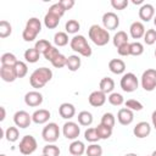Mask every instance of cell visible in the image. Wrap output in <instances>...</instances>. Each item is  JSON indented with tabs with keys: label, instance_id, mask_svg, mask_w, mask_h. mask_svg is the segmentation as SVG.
I'll list each match as a JSON object with an SVG mask.
<instances>
[{
	"label": "cell",
	"instance_id": "6da1fadb",
	"mask_svg": "<svg viewBox=\"0 0 156 156\" xmlns=\"http://www.w3.org/2000/svg\"><path fill=\"white\" fill-rule=\"evenodd\" d=\"M51 78H52V71L48 67H40L33 71V73L29 77V83L34 89H40L48 82H50Z\"/></svg>",
	"mask_w": 156,
	"mask_h": 156
},
{
	"label": "cell",
	"instance_id": "7a4b0ae2",
	"mask_svg": "<svg viewBox=\"0 0 156 156\" xmlns=\"http://www.w3.org/2000/svg\"><path fill=\"white\" fill-rule=\"evenodd\" d=\"M89 38L90 40L98 45V46H104L110 41V33L108 30H106L104 27L99 26V24H93L89 28Z\"/></svg>",
	"mask_w": 156,
	"mask_h": 156
},
{
	"label": "cell",
	"instance_id": "3957f363",
	"mask_svg": "<svg viewBox=\"0 0 156 156\" xmlns=\"http://www.w3.org/2000/svg\"><path fill=\"white\" fill-rule=\"evenodd\" d=\"M41 30V22L39 21V18L37 17H30L27 23L26 27L22 32V38L24 41H33L37 35L40 33Z\"/></svg>",
	"mask_w": 156,
	"mask_h": 156
},
{
	"label": "cell",
	"instance_id": "277c9868",
	"mask_svg": "<svg viewBox=\"0 0 156 156\" xmlns=\"http://www.w3.org/2000/svg\"><path fill=\"white\" fill-rule=\"evenodd\" d=\"M69 46H71V49L73 51L80 54L84 57H90L91 54H93L91 48L88 44V41H87L84 35H74L69 41Z\"/></svg>",
	"mask_w": 156,
	"mask_h": 156
},
{
	"label": "cell",
	"instance_id": "5b68a950",
	"mask_svg": "<svg viewBox=\"0 0 156 156\" xmlns=\"http://www.w3.org/2000/svg\"><path fill=\"white\" fill-rule=\"evenodd\" d=\"M119 85L122 88L123 91L126 93H133L138 89V85H139V80L136 78V76L132 72H128V73H124L121 78V82H119Z\"/></svg>",
	"mask_w": 156,
	"mask_h": 156
},
{
	"label": "cell",
	"instance_id": "8992f818",
	"mask_svg": "<svg viewBox=\"0 0 156 156\" xmlns=\"http://www.w3.org/2000/svg\"><path fill=\"white\" fill-rule=\"evenodd\" d=\"M141 88L146 91H152L156 88V69L155 68H147L143 72L140 78Z\"/></svg>",
	"mask_w": 156,
	"mask_h": 156
},
{
	"label": "cell",
	"instance_id": "52a82bcc",
	"mask_svg": "<svg viewBox=\"0 0 156 156\" xmlns=\"http://www.w3.org/2000/svg\"><path fill=\"white\" fill-rule=\"evenodd\" d=\"M41 136L43 139L49 143V144H54L58 136H60V128L56 123L51 122L49 124H46L44 128H43V132H41Z\"/></svg>",
	"mask_w": 156,
	"mask_h": 156
},
{
	"label": "cell",
	"instance_id": "ba28073f",
	"mask_svg": "<svg viewBox=\"0 0 156 156\" xmlns=\"http://www.w3.org/2000/svg\"><path fill=\"white\" fill-rule=\"evenodd\" d=\"M37 146L38 144L33 135H24L20 141L18 149L22 155H32L37 150Z\"/></svg>",
	"mask_w": 156,
	"mask_h": 156
},
{
	"label": "cell",
	"instance_id": "9c48e42d",
	"mask_svg": "<svg viewBox=\"0 0 156 156\" xmlns=\"http://www.w3.org/2000/svg\"><path fill=\"white\" fill-rule=\"evenodd\" d=\"M102 24L106 30H115L119 26V17L112 11L105 12L102 15Z\"/></svg>",
	"mask_w": 156,
	"mask_h": 156
},
{
	"label": "cell",
	"instance_id": "30bf717a",
	"mask_svg": "<svg viewBox=\"0 0 156 156\" xmlns=\"http://www.w3.org/2000/svg\"><path fill=\"white\" fill-rule=\"evenodd\" d=\"M62 133L65 135V138L69 139V140H76L78 136H79V133H80V128L79 126L76 123V122H72V121H68L63 124L62 127Z\"/></svg>",
	"mask_w": 156,
	"mask_h": 156
},
{
	"label": "cell",
	"instance_id": "8fae6325",
	"mask_svg": "<svg viewBox=\"0 0 156 156\" xmlns=\"http://www.w3.org/2000/svg\"><path fill=\"white\" fill-rule=\"evenodd\" d=\"M13 122H15L16 127L27 128V127H29V124H30L33 121H32V116H30L27 111L20 110V111H17V112L13 115Z\"/></svg>",
	"mask_w": 156,
	"mask_h": 156
},
{
	"label": "cell",
	"instance_id": "7c38bea8",
	"mask_svg": "<svg viewBox=\"0 0 156 156\" xmlns=\"http://www.w3.org/2000/svg\"><path fill=\"white\" fill-rule=\"evenodd\" d=\"M0 77L4 82H7V83H12L18 78L15 66H1L0 67Z\"/></svg>",
	"mask_w": 156,
	"mask_h": 156
},
{
	"label": "cell",
	"instance_id": "4fadbf2b",
	"mask_svg": "<svg viewBox=\"0 0 156 156\" xmlns=\"http://www.w3.org/2000/svg\"><path fill=\"white\" fill-rule=\"evenodd\" d=\"M24 102H26L27 106L37 107V106H39V105L43 104V95L39 91H37V90L28 91L24 95Z\"/></svg>",
	"mask_w": 156,
	"mask_h": 156
},
{
	"label": "cell",
	"instance_id": "5bb4252c",
	"mask_svg": "<svg viewBox=\"0 0 156 156\" xmlns=\"http://www.w3.org/2000/svg\"><path fill=\"white\" fill-rule=\"evenodd\" d=\"M151 133V126L147 123V122H139L136 123V126L133 128V134L139 138V139H143V138H146L149 136Z\"/></svg>",
	"mask_w": 156,
	"mask_h": 156
},
{
	"label": "cell",
	"instance_id": "9a60e30c",
	"mask_svg": "<svg viewBox=\"0 0 156 156\" xmlns=\"http://www.w3.org/2000/svg\"><path fill=\"white\" fill-rule=\"evenodd\" d=\"M134 119V113L132 110L127 108V107H123L118 111L117 113V121L122 124V126H129Z\"/></svg>",
	"mask_w": 156,
	"mask_h": 156
},
{
	"label": "cell",
	"instance_id": "2e32d148",
	"mask_svg": "<svg viewBox=\"0 0 156 156\" xmlns=\"http://www.w3.org/2000/svg\"><path fill=\"white\" fill-rule=\"evenodd\" d=\"M88 101H89V104H90L91 106H94V107H100V106H102V105L106 102V94L102 93L101 90H95V91H93V93L89 95Z\"/></svg>",
	"mask_w": 156,
	"mask_h": 156
},
{
	"label": "cell",
	"instance_id": "e0dca14e",
	"mask_svg": "<svg viewBox=\"0 0 156 156\" xmlns=\"http://www.w3.org/2000/svg\"><path fill=\"white\" fill-rule=\"evenodd\" d=\"M155 17V9L151 4H143L139 9V18L144 22H149Z\"/></svg>",
	"mask_w": 156,
	"mask_h": 156
},
{
	"label": "cell",
	"instance_id": "ac0fdd59",
	"mask_svg": "<svg viewBox=\"0 0 156 156\" xmlns=\"http://www.w3.org/2000/svg\"><path fill=\"white\" fill-rule=\"evenodd\" d=\"M50 116H51V113H50L49 110L39 108V110H37V111L33 112V115H32V121H33L34 123H37V124H44V123H46V122L49 121Z\"/></svg>",
	"mask_w": 156,
	"mask_h": 156
},
{
	"label": "cell",
	"instance_id": "d6986e66",
	"mask_svg": "<svg viewBox=\"0 0 156 156\" xmlns=\"http://www.w3.org/2000/svg\"><path fill=\"white\" fill-rule=\"evenodd\" d=\"M145 27L141 22L139 21H135L130 24L129 27V33H130V37L133 39H140V38H144V34H145Z\"/></svg>",
	"mask_w": 156,
	"mask_h": 156
},
{
	"label": "cell",
	"instance_id": "ffe728a7",
	"mask_svg": "<svg viewBox=\"0 0 156 156\" xmlns=\"http://www.w3.org/2000/svg\"><path fill=\"white\" fill-rule=\"evenodd\" d=\"M58 113L62 118L71 119L76 115V107H74V105H72L69 102H63L58 107Z\"/></svg>",
	"mask_w": 156,
	"mask_h": 156
},
{
	"label": "cell",
	"instance_id": "44dd1931",
	"mask_svg": "<svg viewBox=\"0 0 156 156\" xmlns=\"http://www.w3.org/2000/svg\"><path fill=\"white\" fill-rule=\"evenodd\" d=\"M108 69L115 74H122L126 71V63L121 58H112L108 62Z\"/></svg>",
	"mask_w": 156,
	"mask_h": 156
},
{
	"label": "cell",
	"instance_id": "7402d4cb",
	"mask_svg": "<svg viewBox=\"0 0 156 156\" xmlns=\"http://www.w3.org/2000/svg\"><path fill=\"white\" fill-rule=\"evenodd\" d=\"M85 150H87V147H85L84 143L80 141V140H73L69 144V147H68L69 154L73 155V156H82L85 152Z\"/></svg>",
	"mask_w": 156,
	"mask_h": 156
},
{
	"label": "cell",
	"instance_id": "603a6c76",
	"mask_svg": "<svg viewBox=\"0 0 156 156\" xmlns=\"http://www.w3.org/2000/svg\"><path fill=\"white\" fill-rule=\"evenodd\" d=\"M99 87H100V90L105 94H110L112 93V90L115 89V82L112 78L110 77H104L100 83H99Z\"/></svg>",
	"mask_w": 156,
	"mask_h": 156
},
{
	"label": "cell",
	"instance_id": "cb8c5ba5",
	"mask_svg": "<svg viewBox=\"0 0 156 156\" xmlns=\"http://www.w3.org/2000/svg\"><path fill=\"white\" fill-rule=\"evenodd\" d=\"M82 65V61H80V57L78 55H71L67 57V63H66V67L71 71V72H76L79 69Z\"/></svg>",
	"mask_w": 156,
	"mask_h": 156
},
{
	"label": "cell",
	"instance_id": "d4e9b609",
	"mask_svg": "<svg viewBox=\"0 0 156 156\" xmlns=\"http://www.w3.org/2000/svg\"><path fill=\"white\" fill-rule=\"evenodd\" d=\"M58 23H60V17H57L50 12H46V15L44 16V24L46 28L54 29L58 26Z\"/></svg>",
	"mask_w": 156,
	"mask_h": 156
},
{
	"label": "cell",
	"instance_id": "484cf974",
	"mask_svg": "<svg viewBox=\"0 0 156 156\" xmlns=\"http://www.w3.org/2000/svg\"><path fill=\"white\" fill-rule=\"evenodd\" d=\"M112 43H113V45L118 49V48L122 46L123 44H127V43H128V34H127L124 30H119V32H117V33L113 35Z\"/></svg>",
	"mask_w": 156,
	"mask_h": 156
},
{
	"label": "cell",
	"instance_id": "4316f807",
	"mask_svg": "<svg viewBox=\"0 0 156 156\" xmlns=\"http://www.w3.org/2000/svg\"><path fill=\"white\" fill-rule=\"evenodd\" d=\"M40 52L35 49V48H29L24 51V60L29 63H35L39 60Z\"/></svg>",
	"mask_w": 156,
	"mask_h": 156
},
{
	"label": "cell",
	"instance_id": "83f0119b",
	"mask_svg": "<svg viewBox=\"0 0 156 156\" xmlns=\"http://www.w3.org/2000/svg\"><path fill=\"white\" fill-rule=\"evenodd\" d=\"M78 123L80 126H84V127H88L93 123V115L89 112V111H80L78 113Z\"/></svg>",
	"mask_w": 156,
	"mask_h": 156
},
{
	"label": "cell",
	"instance_id": "f1b7e54d",
	"mask_svg": "<svg viewBox=\"0 0 156 156\" xmlns=\"http://www.w3.org/2000/svg\"><path fill=\"white\" fill-rule=\"evenodd\" d=\"M0 61H1V66H16V63L18 62L17 57L12 52L2 54L0 57Z\"/></svg>",
	"mask_w": 156,
	"mask_h": 156
},
{
	"label": "cell",
	"instance_id": "f546056e",
	"mask_svg": "<svg viewBox=\"0 0 156 156\" xmlns=\"http://www.w3.org/2000/svg\"><path fill=\"white\" fill-rule=\"evenodd\" d=\"M5 138H6V140L10 141V143L17 141L18 138H20L18 128H17V127H9V128L5 130Z\"/></svg>",
	"mask_w": 156,
	"mask_h": 156
},
{
	"label": "cell",
	"instance_id": "4dcf8cb0",
	"mask_svg": "<svg viewBox=\"0 0 156 156\" xmlns=\"http://www.w3.org/2000/svg\"><path fill=\"white\" fill-rule=\"evenodd\" d=\"M54 43L56 46H65L68 44V35L66 32H57L54 35Z\"/></svg>",
	"mask_w": 156,
	"mask_h": 156
},
{
	"label": "cell",
	"instance_id": "1f68e13d",
	"mask_svg": "<svg viewBox=\"0 0 156 156\" xmlns=\"http://www.w3.org/2000/svg\"><path fill=\"white\" fill-rule=\"evenodd\" d=\"M95 128H96V132H98V135L100 139H108L112 135V128H110V127H106L100 123Z\"/></svg>",
	"mask_w": 156,
	"mask_h": 156
},
{
	"label": "cell",
	"instance_id": "d6a6232c",
	"mask_svg": "<svg viewBox=\"0 0 156 156\" xmlns=\"http://www.w3.org/2000/svg\"><path fill=\"white\" fill-rule=\"evenodd\" d=\"M65 29H66V33L68 34H76L80 29V24L76 20H68L65 24Z\"/></svg>",
	"mask_w": 156,
	"mask_h": 156
},
{
	"label": "cell",
	"instance_id": "836d02e7",
	"mask_svg": "<svg viewBox=\"0 0 156 156\" xmlns=\"http://www.w3.org/2000/svg\"><path fill=\"white\" fill-rule=\"evenodd\" d=\"M85 154H87V156H101L102 155V147L99 144L93 143V144L88 145Z\"/></svg>",
	"mask_w": 156,
	"mask_h": 156
},
{
	"label": "cell",
	"instance_id": "e575fe53",
	"mask_svg": "<svg viewBox=\"0 0 156 156\" xmlns=\"http://www.w3.org/2000/svg\"><path fill=\"white\" fill-rule=\"evenodd\" d=\"M43 155L46 156H60V149L55 144H48L43 147Z\"/></svg>",
	"mask_w": 156,
	"mask_h": 156
},
{
	"label": "cell",
	"instance_id": "d590c367",
	"mask_svg": "<svg viewBox=\"0 0 156 156\" xmlns=\"http://www.w3.org/2000/svg\"><path fill=\"white\" fill-rule=\"evenodd\" d=\"M11 32H12V27H11L10 22L2 20L0 22V38H2V39L7 38L11 34Z\"/></svg>",
	"mask_w": 156,
	"mask_h": 156
},
{
	"label": "cell",
	"instance_id": "8d00e7d4",
	"mask_svg": "<svg viewBox=\"0 0 156 156\" xmlns=\"http://www.w3.org/2000/svg\"><path fill=\"white\" fill-rule=\"evenodd\" d=\"M100 123L104 124V126H106V127L113 128V127H115V123H116V117H115L111 112H106V113L102 115Z\"/></svg>",
	"mask_w": 156,
	"mask_h": 156
},
{
	"label": "cell",
	"instance_id": "74e56055",
	"mask_svg": "<svg viewBox=\"0 0 156 156\" xmlns=\"http://www.w3.org/2000/svg\"><path fill=\"white\" fill-rule=\"evenodd\" d=\"M60 55V51H58V49L56 48V46H50L44 54H43V56H44V58L45 60H48V61H50V62H52L57 56Z\"/></svg>",
	"mask_w": 156,
	"mask_h": 156
},
{
	"label": "cell",
	"instance_id": "f35d334b",
	"mask_svg": "<svg viewBox=\"0 0 156 156\" xmlns=\"http://www.w3.org/2000/svg\"><path fill=\"white\" fill-rule=\"evenodd\" d=\"M84 138H85V140H88L91 144L96 143L98 140H100V138L98 135V132H96V128H88L84 132Z\"/></svg>",
	"mask_w": 156,
	"mask_h": 156
},
{
	"label": "cell",
	"instance_id": "ab89813d",
	"mask_svg": "<svg viewBox=\"0 0 156 156\" xmlns=\"http://www.w3.org/2000/svg\"><path fill=\"white\" fill-rule=\"evenodd\" d=\"M107 99L112 106H121L122 104H124V99L119 93H111Z\"/></svg>",
	"mask_w": 156,
	"mask_h": 156
},
{
	"label": "cell",
	"instance_id": "60d3db41",
	"mask_svg": "<svg viewBox=\"0 0 156 156\" xmlns=\"http://www.w3.org/2000/svg\"><path fill=\"white\" fill-rule=\"evenodd\" d=\"M144 52V45L139 41L130 43V55L132 56H140Z\"/></svg>",
	"mask_w": 156,
	"mask_h": 156
},
{
	"label": "cell",
	"instance_id": "b9f144b4",
	"mask_svg": "<svg viewBox=\"0 0 156 156\" xmlns=\"http://www.w3.org/2000/svg\"><path fill=\"white\" fill-rule=\"evenodd\" d=\"M15 68H16V72H17V77L18 78H23L28 73V67H27L26 62H23V61H18L16 63Z\"/></svg>",
	"mask_w": 156,
	"mask_h": 156
},
{
	"label": "cell",
	"instance_id": "7bdbcfd3",
	"mask_svg": "<svg viewBox=\"0 0 156 156\" xmlns=\"http://www.w3.org/2000/svg\"><path fill=\"white\" fill-rule=\"evenodd\" d=\"M124 105H126L127 108H129V110H132V111H141V110H143V104H141L140 101L135 100V99H129V100H127V101L124 102Z\"/></svg>",
	"mask_w": 156,
	"mask_h": 156
},
{
	"label": "cell",
	"instance_id": "ee69618b",
	"mask_svg": "<svg viewBox=\"0 0 156 156\" xmlns=\"http://www.w3.org/2000/svg\"><path fill=\"white\" fill-rule=\"evenodd\" d=\"M144 43L146 45H152L156 43V30L155 29H147L144 34Z\"/></svg>",
	"mask_w": 156,
	"mask_h": 156
},
{
	"label": "cell",
	"instance_id": "f6af8a7d",
	"mask_svg": "<svg viewBox=\"0 0 156 156\" xmlns=\"http://www.w3.org/2000/svg\"><path fill=\"white\" fill-rule=\"evenodd\" d=\"M50 46H51V43H50L49 40H46V39H39V40L35 43V45H34V48H35L40 54H44Z\"/></svg>",
	"mask_w": 156,
	"mask_h": 156
},
{
	"label": "cell",
	"instance_id": "bcb514c9",
	"mask_svg": "<svg viewBox=\"0 0 156 156\" xmlns=\"http://www.w3.org/2000/svg\"><path fill=\"white\" fill-rule=\"evenodd\" d=\"M48 12H50V13H52V15H55V16H57V17H62L63 15H65V10H63V7L58 4V2H56V4H54V5H51L50 7H49V10H48Z\"/></svg>",
	"mask_w": 156,
	"mask_h": 156
},
{
	"label": "cell",
	"instance_id": "7dc6e473",
	"mask_svg": "<svg viewBox=\"0 0 156 156\" xmlns=\"http://www.w3.org/2000/svg\"><path fill=\"white\" fill-rule=\"evenodd\" d=\"M66 63H67V57H66L65 55H62V54H60V55L51 62V65H52L55 68H62V67L66 66Z\"/></svg>",
	"mask_w": 156,
	"mask_h": 156
},
{
	"label": "cell",
	"instance_id": "c3c4849f",
	"mask_svg": "<svg viewBox=\"0 0 156 156\" xmlns=\"http://www.w3.org/2000/svg\"><path fill=\"white\" fill-rule=\"evenodd\" d=\"M128 0H111V6L115 10H124L128 6Z\"/></svg>",
	"mask_w": 156,
	"mask_h": 156
},
{
	"label": "cell",
	"instance_id": "681fc988",
	"mask_svg": "<svg viewBox=\"0 0 156 156\" xmlns=\"http://www.w3.org/2000/svg\"><path fill=\"white\" fill-rule=\"evenodd\" d=\"M117 52L121 56H129L130 55V43H127V44H123L122 46H119L117 49Z\"/></svg>",
	"mask_w": 156,
	"mask_h": 156
},
{
	"label": "cell",
	"instance_id": "f907efd6",
	"mask_svg": "<svg viewBox=\"0 0 156 156\" xmlns=\"http://www.w3.org/2000/svg\"><path fill=\"white\" fill-rule=\"evenodd\" d=\"M58 4L63 7L65 11H67V10H71L74 6V0H60Z\"/></svg>",
	"mask_w": 156,
	"mask_h": 156
},
{
	"label": "cell",
	"instance_id": "816d5d0a",
	"mask_svg": "<svg viewBox=\"0 0 156 156\" xmlns=\"http://www.w3.org/2000/svg\"><path fill=\"white\" fill-rule=\"evenodd\" d=\"M151 122H152V127L156 129V110L152 112V115H151Z\"/></svg>",
	"mask_w": 156,
	"mask_h": 156
},
{
	"label": "cell",
	"instance_id": "f5cc1de1",
	"mask_svg": "<svg viewBox=\"0 0 156 156\" xmlns=\"http://www.w3.org/2000/svg\"><path fill=\"white\" fill-rule=\"evenodd\" d=\"M0 110H1V117H0V121H4L5 119V116H6V112H5V107H0Z\"/></svg>",
	"mask_w": 156,
	"mask_h": 156
},
{
	"label": "cell",
	"instance_id": "db71d44e",
	"mask_svg": "<svg viewBox=\"0 0 156 156\" xmlns=\"http://www.w3.org/2000/svg\"><path fill=\"white\" fill-rule=\"evenodd\" d=\"M132 2H133L134 5H139V4H144V2H143V0H132Z\"/></svg>",
	"mask_w": 156,
	"mask_h": 156
},
{
	"label": "cell",
	"instance_id": "11a10c76",
	"mask_svg": "<svg viewBox=\"0 0 156 156\" xmlns=\"http://www.w3.org/2000/svg\"><path fill=\"white\" fill-rule=\"evenodd\" d=\"M124 156H138L136 154H133V152H130V154H126Z\"/></svg>",
	"mask_w": 156,
	"mask_h": 156
},
{
	"label": "cell",
	"instance_id": "9f6ffc18",
	"mask_svg": "<svg viewBox=\"0 0 156 156\" xmlns=\"http://www.w3.org/2000/svg\"><path fill=\"white\" fill-rule=\"evenodd\" d=\"M154 24L156 26V15H155V17H154Z\"/></svg>",
	"mask_w": 156,
	"mask_h": 156
},
{
	"label": "cell",
	"instance_id": "6f0895ef",
	"mask_svg": "<svg viewBox=\"0 0 156 156\" xmlns=\"http://www.w3.org/2000/svg\"><path fill=\"white\" fill-rule=\"evenodd\" d=\"M151 156H156V150H155V151H154V152L151 154Z\"/></svg>",
	"mask_w": 156,
	"mask_h": 156
},
{
	"label": "cell",
	"instance_id": "680465c9",
	"mask_svg": "<svg viewBox=\"0 0 156 156\" xmlns=\"http://www.w3.org/2000/svg\"><path fill=\"white\" fill-rule=\"evenodd\" d=\"M0 156H6V155H5V154H1V155H0Z\"/></svg>",
	"mask_w": 156,
	"mask_h": 156
},
{
	"label": "cell",
	"instance_id": "91938a15",
	"mask_svg": "<svg viewBox=\"0 0 156 156\" xmlns=\"http://www.w3.org/2000/svg\"><path fill=\"white\" fill-rule=\"evenodd\" d=\"M155 57H156V49H155Z\"/></svg>",
	"mask_w": 156,
	"mask_h": 156
},
{
	"label": "cell",
	"instance_id": "94428289",
	"mask_svg": "<svg viewBox=\"0 0 156 156\" xmlns=\"http://www.w3.org/2000/svg\"><path fill=\"white\" fill-rule=\"evenodd\" d=\"M41 156H46V155H41Z\"/></svg>",
	"mask_w": 156,
	"mask_h": 156
},
{
	"label": "cell",
	"instance_id": "6125c7cd",
	"mask_svg": "<svg viewBox=\"0 0 156 156\" xmlns=\"http://www.w3.org/2000/svg\"><path fill=\"white\" fill-rule=\"evenodd\" d=\"M150 156H151V155H150Z\"/></svg>",
	"mask_w": 156,
	"mask_h": 156
}]
</instances>
